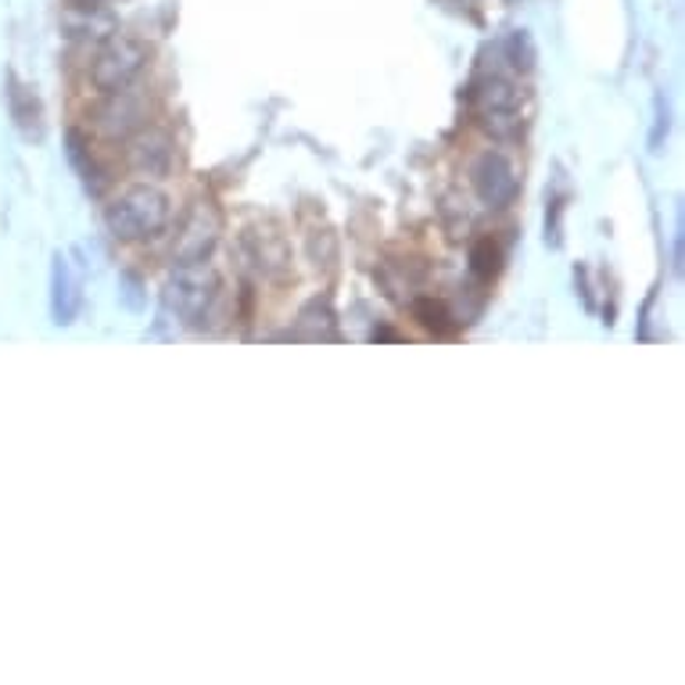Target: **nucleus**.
Wrapping results in <instances>:
<instances>
[{
	"label": "nucleus",
	"mask_w": 685,
	"mask_h": 685,
	"mask_svg": "<svg viewBox=\"0 0 685 685\" xmlns=\"http://www.w3.org/2000/svg\"><path fill=\"white\" fill-rule=\"evenodd\" d=\"M216 234H219V216L212 209H205V205H198L195 212H190V222L187 230L180 237V248H177V259L187 266V262H201L205 255L212 251L216 245Z\"/></svg>",
	"instance_id": "9"
},
{
	"label": "nucleus",
	"mask_w": 685,
	"mask_h": 685,
	"mask_svg": "<svg viewBox=\"0 0 685 685\" xmlns=\"http://www.w3.org/2000/svg\"><path fill=\"white\" fill-rule=\"evenodd\" d=\"M172 158H177V145L166 130H137L133 145H130V166L137 172H145L151 180H166L172 169Z\"/></svg>",
	"instance_id": "6"
},
{
	"label": "nucleus",
	"mask_w": 685,
	"mask_h": 685,
	"mask_svg": "<svg viewBox=\"0 0 685 685\" xmlns=\"http://www.w3.org/2000/svg\"><path fill=\"white\" fill-rule=\"evenodd\" d=\"M503 269V248L496 237H477L474 248H470V274L477 280H496Z\"/></svg>",
	"instance_id": "12"
},
{
	"label": "nucleus",
	"mask_w": 685,
	"mask_h": 685,
	"mask_svg": "<svg viewBox=\"0 0 685 685\" xmlns=\"http://www.w3.org/2000/svg\"><path fill=\"white\" fill-rule=\"evenodd\" d=\"M83 284H79V274L69 255L54 251V262H51V316L58 327H69L76 320L79 306H83Z\"/></svg>",
	"instance_id": "7"
},
{
	"label": "nucleus",
	"mask_w": 685,
	"mask_h": 685,
	"mask_svg": "<svg viewBox=\"0 0 685 685\" xmlns=\"http://www.w3.org/2000/svg\"><path fill=\"white\" fill-rule=\"evenodd\" d=\"M474 190H477V198H482V205H488V209H506V205H514L517 190H520L514 162H509L503 151L482 155L477 158V166H474Z\"/></svg>",
	"instance_id": "5"
},
{
	"label": "nucleus",
	"mask_w": 685,
	"mask_h": 685,
	"mask_svg": "<svg viewBox=\"0 0 685 685\" xmlns=\"http://www.w3.org/2000/svg\"><path fill=\"white\" fill-rule=\"evenodd\" d=\"M72 4H101V0H72Z\"/></svg>",
	"instance_id": "14"
},
{
	"label": "nucleus",
	"mask_w": 685,
	"mask_h": 685,
	"mask_svg": "<svg viewBox=\"0 0 685 685\" xmlns=\"http://www.w3.org/2000/svg\"><path fill=\"white\" fill-rule=\"evenodd\" d=\"M98 122L105 137H130L148 122V108L130 87H122L108 93V105L98 111Z\"/></svg>",
	"instance_id": "8"
},
{
	"label": "nucleus",
	"mask_w": 685,
	"mask_h": 685,
	"mask_svg": "<svg viewBox=\"0 0 685 685\" xmlns=\"http://www.w3.org/2000/svg\"><path fill=\"white\" fill-rule=\"evenodd\" d=\"M145 66H148V47L145 43L133 40V37L111 33L108 43L101 47L98 61H93L90 79L101 93H111V90L133 87V79L145 72Z\"/></svg>",
	"instance_id": "4"
},
{
	"label": "nucleus",
	"mask_w": 685,
	"mask_h": 685,
	"mask_svg": "<svg viewBox=\"0 0 685 685\" xmlns=\"http://www.w3.org/2000/svg\"><path fill=\"white\" fill-rule=\"evenodd\" d=\"M219 298V274L205 262H187L180 274L166 284V306L183 324H201Z\"/></svg>",
	"instance_id": "3"
},
{
	"label": "nucleus",
	"mask_w": 685,
	"mask_h": 685,
	"mask_svg": "<svg viewBox=\"0 0 685 685\" xmlns=\"http://www.w3.org/2000/svg\"><path fill=\"white\" fill-rule=\"evenodd\" d=\"M413 316H417L420 327L431 330L435 338H449V334L456 330L453 312H449V306H445L441 298H417V301H413Z\"/></svg>",
	"instance_id": "11"
},
{
	"label": "nucleus",
	"mask_w": 685,
	"mask_h": 685,
	"mask_svg": "<svg viewBox=\"0 0 685 685\" xmlns=\"http://www.w3.org/2000/svg\"><path fill=\"white\" fill-rule=\"evenodd\" d=\"M108 230L119 237V241H148V237L162 234L169 222V198L158 187H130L122 198L108 205Z\"/></svg>",
	"instance_id": "1"
},
{
	"label": "nucleus",
	"mask_w": 685,
	"mask_h": 685,
	"mask_svg": "<svg viewBox=\"0 0 685 685\" xmlns=\"http://www.w3.org/2000/svg\"><path fill=\"white\" fill-rule=\"evenodd\" d=\"M467 105L492 137H499V140L517 137V130H520V119H517L520 90L509 83V79L477 76L467 90Z\"/></svg>",
	"instance_id": "2"
},
{
	"label": "nucleus",
	"mask_w": 685,
	"mask_h": 685,
	"mask_svg": "<svg viewBox=\"0 0 685 685\" xmlns=\"http://www.w3.org/2000/svg\"><path fill=\"white\" fill-rule=\"evenodd\" d=\"M503 47H506V58H509V66H514V69H520V72H532V69H535L538 51H535V43H532L528 33H524V29L509 33Z\"/></svg>",
	"instance_id": "13"
},
{
	"label": "nucleus",
	"mask_w": 685,
	"mask_h": 685,
	"mask_svg": "<svg viewBox=\"0 0 685 685\" xmlns=\"http://www.w3.org/2000/svg\"><path fill=\"white\" fill-rule=\"evenodd\" d=\"M8 108H11L14 126H19L26 137H37V140L43 137V105L14 72L8 76Z\"/></svg>",
	"instance_id": "10"
}]
</instances>
